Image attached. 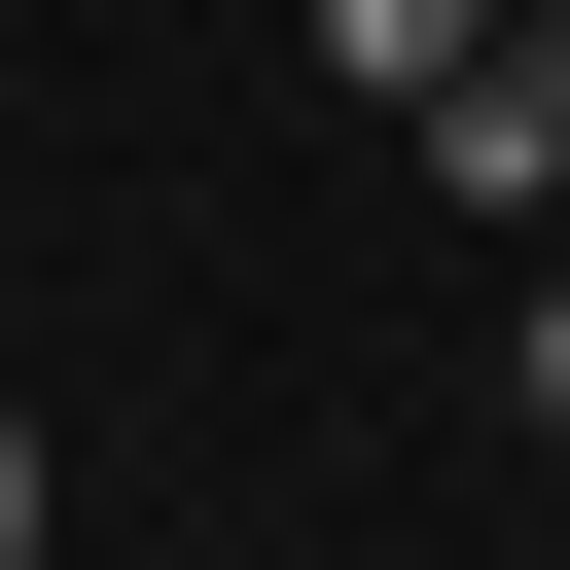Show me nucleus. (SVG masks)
<instances>
[{
	"instance_id": "obj_5",
	"label": "nucleus",
	"mask_w": 570,
	"mask_h": 570,
	"mask_svg": "<svg viewBox=\"0 0 570 570\" xmlns=\"http://www.w3.org/2000/svg\"><path fill=\"white\" fill-rule=\"evenodd\" d=\"M534 36H570V0H534Z\"/></svg>"
},
{
	"instance_id": "obj_1",
	"label": "nucleus",
	"mask_w": 570,
	"mask_h": 570,
	"mask_svg": "<svg viewBox=\"0 0 570 570\" xmlns=\"http://www.w3.org/2000/svg\"><path fill=\"white\" fill-rule=\"evenodd\" d=\"M428 178H463V214H534V249H570V36H534V0H499V36H463V71H428Z\"/></svg>"
},
{
	"instance_id": "obj_3",
	"label": "nucleus",
	"mask_w": 570,
	"mask_h": 570,
	"mask_svg": "<svg viewBox=\"0 0 570 570\" xmlns=\"http://www.w3.org/2000/svg\"><path fill=\"white\" fill-rule=\"evenodd\" d=\"M499 392H534V463H570V285H534V321H499Z\"/></svg>"
},
{
	"instance_id": "obj_2",
	"label": "nucleus",
	"mask_w": 570,
	"mask_h": 570,
	"mask_svg": "<svg viewBox=\"0 0 570 570\" xmlns=\"http://www.w3.org/2000/svg\"><path fill=\"white\" fill-rule=\"evenodd\" d=\"M463 36H499V0H321V71H356V107H428Z\"/></svg>"
},
{
	"instance_id": "obj_4",
	"label": "nucleus",
	"mask_w": 570,
	"mask_h": 570,
	"mask_svg": "<svg viewBox=\"0 0 570 570\" xmlns=\"http://www.w3.org/2000/svg\"><path fill=\"white\" fill-rule=\"evenodd\" d=\"M0 570H36V392H0Z\"/></svg>"
}]
</instances>
